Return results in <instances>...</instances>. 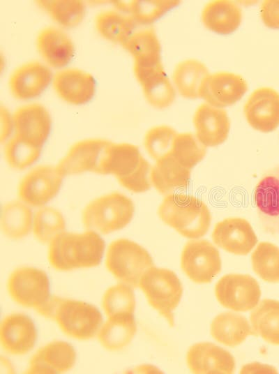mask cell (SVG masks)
<instances>
[{
  "label": "cell",
  "mask_w": 279,
  "mask_h": 374,
  "mask_svg": "<svg viewBox=\"0 0 279 374\" xmlns=\"http://www.w3.org/2000/svg\"><path fill=\"white\" fill-rule=\"evenodd\" d=\"M105 246L104 240L94 231L63 232L50 243L48 260L59 271L94 267L101 262Z\"/></svg>",
  "instance_id": "1"
},
{
  "label": "cell",
  "mask_w": 279,
  "mask_h": 374,
  "mask_svg": "<svg viewBox=\"0 0 279 374\" xmlns=\"http://www.w3.org/2000/svg\"><path fill=\"white\" fill-rule=\"evenodd\" d=\"M151 168L137 146L110 142L104 150L99 174H113L123 188L139 193L151 188Z\"/></svg>",
  "instance_id": "2"
},
{
  "label": "cell",
  "mask_w": 279,
  "mask_h": 374,
  "mask_svg": "<svg viewBox=\"0 0 279 374\" xmlns=\"http://www.w3.org/2000/svg\"><path fill=\"white\" fill-rule=\"evenodd\" d=\"M36 311L55 320L66 335L77 340L93 338L103 324L100 311L82 301L50 296Z\"/></svg>",
  "instance_id": "3"
},
{
  "label": "cell",
  "mask_w": 279,
  "mask_h": 374,
  "mask_svg": "<svg viewBox=\"0 0 279 374\" xmlns=\"http://www.w3.org/2000/svg\"><path fill=\"white\" fill-rule=\"evenodd\" d=\"M158 214L163 222L191 239L204 236L211 221L206 204L196 197L185 194L166 195L158 207Z\"/></svg>",
  "instance_id": "4"
},
{
  "label": "cell",
  "mask_w": 279,
  "mask_h": 374,
  "mask_svg": "<svg viewBox=\"0 0 279 374\" xmlns=\"http://www.w3.org/2000/svg\"><path fill=\"white\" fill-rule=\"evenodd\" d=\"M134 211V203L128 197L114 192L91 201L82 211V223L89 230L107 234L130 223Z\"/></svg>",
  "instance_id": "5"
},
{
  "label": "cell",
  "mask_w": 279,
  "mask_h": 374,
  "mask_svg": "<svg viewBox=\"0 0 279 374\" xmlns=\"http://www.w3.org/2000/svg\"><path fill=\"white\" fill-rule=\"evenodd\" d=\"M105 265L121 283L136 288L145 272L153 266V262L144 247L130 239L121 238L110 244Z\"/></svg>",
  "instance_id": "6"
},
{
  "label": "cell",
  "mask_w": 279,
  "mask_h": 374,
  "mask_svg": "<svg viewBox=\"0 0 279 374\" xmlns=\"http://www.w3.org/2000/svg\"><path fill=\"white\" fill-rule=\"evenodd\" d=\"M139 286L149 304L173 327L174 311L183 294V287L176 274L172 270L153 266L143 275Z\"/></svg>",
  "instance_id": "7"
},
{
  "label": "cell",
  "mask_w": 279,
  "mask_h": 374,
  "mask_svg": "<svg viewBox=\"0 0 279 374\" xmlns=\"http://www.w3.org/2000/svg\"><path fill=\"white\" fill-rule=\"evenodd\" d=\"M7 287L16 303L36 310L50 297L48 276L44 271L31 267L15 269L8 278Z\"/></svg>",
  "instance_id": "8"
},
{
  "label": "cell",
  "mask_w": 279,
  "mask_h": 374,
  "mask_svg": "<svg viewBox=\"0 0 279 374\" xmlns=\"http://www.w3.org/2000/svg\"><path fill=\"white\" fill-rule=\"evenodd\" d=\"M181 267L193 282L208 283L220 273L221 259L217 248L206 240H191L184 246Z\"/></svg>",
  "instance_id": "9"
},
{
  "label": "cell",
  "mask_w": 279,
  "mask_h": 374,
  "mask_svg": "<svg viewBox=\"0 0 279 374\" xmlns=\"http://www.w3.org/2000/svg\"><path fill=\"white\" fill-rule=\"evenodd\" d=\"M64 177L57 166L38 165L20 181L19 197L29 206L42 207L58 194Z\"/></svg>",
  "instance_id": "10"
},
{
  "label": "cell",
  "mask_w": 279,
  "mask_h": 374,
  "mask_svg": "<svg viewBox=\"0 0 279 374\" xmlns=\"http://www.w3.org/2000/svg\"><path fill=\"white\" fill-rule=\"evenodd\" d=\"M215 295L225 308L246 312L258 304L261 290L257 281L250 275L231 274L217 282Z\"/></svg>",
  "instance_id": "11"
},
{
  "label": "cell",
  "mask_w": 279,
  "mask_h": 374,
  "mask_svg": "<svg viewBox=\"0 0 279 374\" xmlns=\"http://www.w3.org/2000/svg\"><path fill=\"white\" fill-rule=\"evenodd\" d=\"M13 117L15 135L42 148L52 129V118L45 107L36 103L27 104L19 107Z\"/></svg>",
  "instance_id": "12"
},
{
  "label": "cell",
  "mask_w": 279,
  "mask_h": 374,
  "mask_svg": "<svg viewBox=\"0 0 279 374\" xmlns=\"http://www.w3.org/2000/svg\"><path fill=\"white\" fill-rule=\"evenodd\" d=\"M110 141L92 138L75 143L58 163L57 167L66 175L86 172L99 174L104 150Z\"/></svg>",
  "instance_id": "13"
},
{
  "label": "cell",
  "mask_w": 279,
  "mask_h": 374,
  "mask_svg": "<svg viewBox=\"0 0 279 374\" xmlns=\"http://www.w3.org/2000/svg\"><path fill=\"white\" fill-rule=\"evenodd\" d=\"M243 111L254 129L272 132L279 126V94L269 87L259 88L250 96Z\"/></svg>",
  "instance_id": "14"
},
{
  "label": "cell",
  "mask_w": 279,
  "mask_h": 374,
  "mask_svg": "<svg viewBox=\"0 0 279 374\" xmlns=\"http://www.w3.org/2000/svg\"><path fill=\"white\" fill-rule=\"evenodd\" d=\"M211 236L217 246L238 255L248 254L257 242L251 225L241 218H228L218 222Z\"/></svg>",
  "instance_id": "15"
},
{
  "label": "cell",
  "mask_w": 279,
  "mask_h": 374,
  "mask_svg": "<svg viewBox=\"0 0 279 374\" xmlns=\"http://www.w3.org/2000/svg\"><path fill=\"white\" fill-rule=\"evenodd\" d=\"M248 90L246 80L239 75L220 72L209 75L200 91V98L209 105L223 108L239 101Z\"/></svg>",
  "instance_id": "16"
},
{
  "label": "cell",
  "mask_w": 279,
  "mask_h": 374,
  "mask_svg": "<svg viewBox=\"0 0 279 374\" xmlns=\"http://www.w3.org/2000/svg\"><path fill=\"white\" fill-rule=\"evenodd\" d=\"M37 329L33 320L22 313L6 316L1 323L0 339L4 350L13 355H23L34 347Z\"/></svg>",
  "instance_id": "17"
},
{
  "label": "cell",
  "mask_w": 279,
  "mask_h": 374,
  "mask_svg": "<svg viewBox=\"0 0 279 374\" xmlns=\"http://www.w3.org/2000/svg\"><path fill=\"white\" fill-rule=\"evenodd\" d=\"M56 94L65 102L81 105L90 102L96 91V81L89 73L76 68L56 72L52 80Z\"/></svg>",
  "instance_id": "18"
},
{
  "label": "cell",
  "mask_w": 279,
  "mask_h": 374,
  "mask_svg": "<svg viewBox=\"0 0 279 374\" xmlns=\"http://www.w3.org/2000/svg\"><path fill=\"white\" fill-rule=\"evenodd\" d=\"M50 68L38 61L20 66L12 73L9 87L13 96L29 100L40 96L53 80Z\"/></svg>",
  "instance_id": "19"
},
{
  "label": "cell",
  "mask_w": 279,
  "mask_h": 374,
  "mask_svg": "<svg viewBox=\"0 0 279 374\" xmlns=\"http://www.w3.org/2000/svg\"><path fill=\"white\" fill-rule=\"evenodd\" d=\"M186 362L194 373H232L235 368L233 356L226 350L211 343L192 345L186 354Z\"/></svg>",
  "instance_id": "20"
},
{
  "label": "cell",
  "mask_w": 279,
  "mask_h": 374,
  "mask_svg": "<svg viewBox=\"0 0 279 374\" xmlns=\"http://www.w3.org/2000/svg\"><path fill=\"white\" fill-rule=\"evenodd\" d=\"M198 140L206 147H215L227 138L230 121L226 111L209 103L202 104L193 117Z\"/></svg>",
  "instance_id": "21"
},
{
  "label": "cell",
  "mask_w": 279,
  "mask_h": 374,
  "mask_svg": "<svg viewBox=\"0 0 279 374\" xmlns=\"http://www.w3.org/2000/svg\"><path fill=\"white\" fill-rule=\"evenodd\" d=\"M76 352L67 342L56 341L40 347L31 357L27 373H61L75 365Z\"/></svg>",
  "instance_id": "22"
},
{
  "label": "cell",
  "mask_w": 279,
  "mask_h": 374,
  "mask_svg": "<svg viewBox=\"0 0 279 374\" xmlns=\"http://www.w3.org/2000/svg\"><path fill=\"white\" fill-rule=\"evenodd\" d=\"M36 47L45 63L54 68L67 66L75 54L72 39L65 31L54 27H48L40 31Z\"/></svg>",
  "instance_id": "23"
},
{
  "label": "cell",
  "mask_w": 279,
  "mask_h": 374,
  "mask_svg": "<svg viewBox=\"0 0 279 374\" xmlns=\"http://www.w3.org/2000/svg\"><path fill=\"white\" fill-rule=\"evenodd\" d=\"M255 201L265 230L279 233V170L260 180L255 189Z\"/></svg>",
  "instance_id": "24"
},
{
  "label": "cell",
  "mask_w": 279,
  "mask_h": 374,
  "mask_svg": "<svg viewBox=\"0 0 279 374\" xmlns=\"http://www.w3.org/2000/svg\"><path fill=\"white\" fill-rule=\"evenodd\" d=\"M190 179V170L181 165L170 154L156 160L151 168V184L162 195H168L186 188Z\"/></svg>",
  "instance_id": "25"
},
{
  "label": "cell",
  "mask_w": 279,
  "mask_h": 374,
  "mask_svg": "<svg viewBox=\"0 0 279 374\" xmlns=\"http://www.w3.org/2000/svg\"><path fill=\"white\" fill-rule=\"evenodd\" d=\"M242 19L241 8L231 1L217 0L206 5L202 14V21L209 30L220 35L235 31Z\"/></svg>",
  "instance_id": "26"
},
{
  "label": "cell",
  "mask_w": 279,
  "mask_h": 374,
  "mask_svg": "<svg viewBox=\"0 0 279 374\" xmlns=\"http://www.w3.org/2000/svg\"><path fill=\"white\" fill-rule=\"evenodd\" d=\"M210 330L216 341L228 347L237 346L248 336L255 335L245 317L229 312L218 315L213 320Z\"/></svg>",
  "instance_id": "27"
},
{
  "label": "cell",
  "mask_w": 279,
  "mask_h": 374,
  "mask_svg": "<svg viewBox=\"0 0 279 374\" xmlns=\"http://www.w3.org/2000/svg\"><path fill=\"white\" fill-rule=\"evenodd\" d=\"M122 46L134 57V66H152L162 64L161 46L153 28L134 32Z\"/></svg>",
  "instance_id": "28"
},
{
  "label": "cell",
  "mask_w": 279,
  "mask_h": 374,
  "mask_svg": "<svg viewBox=\"0 0 279 374\" xmlns=\"http://www.w3.org/2000/svg\"><path fill=\"white\" fill-rule=\"evenodd\" d=\"M137 331L133 314L110 317L101 327L98 338L100 344L110 351L126 347L134 338Z\"/></svg>",
  "instance_id": "29"
},
{
  "label": "cell",
  "mask_w": 279,
  "mask_h": 374,
  "mask_svg": "<svg viewBox=\"0 0 279 374\" xmlns=\"http://www.w3.org/2000/svg\"><path fill=\"white\" fill-rule=\"evenodd\" d=\"M255 335L272 345H279V301L265 299L254 308L250 315Z\"/></svg>",
  "instance_id": "30"
},
{
  "label": "cell",
  "mask_w": 279,
  "mask_h": 374,
  "mask_svg": "<svg viewBox=\"0 0 279 374\" xmlns=\"http://www.w3.org/2000/svg\"><path fill=\"white\" fill-rule=\"evenodd\" d=\"M209 75L208 68L202 62L188 59L179 63L173 73V81L181 96L189 99L200 98V91Z\"/></svg>",
  "instance_id": "31"
},
{
  "label": "cell",
  "mask_w": 279,
  "mask_h": 374,
  "mask_svg": "<svg viewBox=\"0 0 279 374\" xmlns=\"http://www.w3.org/2000/svg\"><path fill=\"white\" fill-rule=\"evenodd\" d=\"M116 8L126 13L137 24L149 25L180 3L177 0L112 1Z\"/></svg>",
  "instance_id": "32"
},
{
  "label": "cell",
  "mask_w": 279,
  "mask_h": 374,
  "mask_svg": "<svg viewBox=\"0 0 279 374\" xmlns=\"http://www.w3.org/2000/svg\"><path fill=\"white\" fill-rule=\"evenodd\" d=\"M33 225V214L22 201L6 203L1 211V227L3 234L11 239H20L29 234Z\"/></svg>",
  "instance_id": "33"
},
{
  "label": "cell",
  "mask_w": 279,
  "mask_h": 374,
  "mask_svg": "<svg viewBox=\"0 0 279 374\" xmlns=\"http://www.w3.org/2000/svg\"><path fill=\"white\" fill-rule=\"evenodd\" d=\"M136 25L130 15L112 10L99 13L95 20L96 29L103 38L121 45L134 33Z\"/></svg>",
  "instance_id": "34"
},
{
  "label": "cell",
  "mask_w": 279,
  "mask_h": 374,
  "mask_svg": "<svg viewBox=\"0 0 279 374\" xmlns=\"http://www.w3.org/2000/svg\"><path fill=\"white\" fill-rule=\"evenodd\" d=\"M36 3L56 23L67 29L79 25L86 13L85 4L80 0H39Z\"/></svg>",
  "instance_id": "35"
},
{
  "label": "cell",
  "mask_w": 279,
  "mask_h": 374,
  "mask_svg": "<svg viewBox=\"0 0 279 374\" xmlns=\"http://www.w3.org/2000/svg\"><path fill=\"white\" fill-rule=\"evenodd\" d=\"M139 83L146 101L154 108L163 110L173 103L175 90L164 70L146 75Z\"/></svg>",
  "instance_id": "36"
},
{
  "label": "cell",
  "mask_w": 279,
  "mask_h": 374,
  "mask_svg": "<svg viewBox=\"0 0 279 374\" xmlns=\"http://www.w3.org/2000/svg\"><path fill=\"white\" fill-rule=\"evenodd\" d=\"M252 267L266 282H279V248L270 242H261L251 255Z\"/></svg>",
  "instance_id": "37"
},
{
  "label": "cell",
  "mask_w": 279,
  "mask_h": 374,
  "mask_svg": "<svg viewBox=\"0 0 279 374\" xmlns=\"http://www.w3.org/2000/svg\"><path fill=\"white\" fill-rule=\"evenodd\" d=\"M65 227L62 214L53 207L40 208L35 214L33 232L36 239L43 244H50L56 235L64 232Z\"/></svg>",
  "instance_id": "38"
},
{
  "label": "cell",
  "mask_w": 279,
  "mask_h": 374,
  "mask_svg": "<svg viewBox=\"0 0 279 374\" xmlns=\"http://www.w3.org/2000/svg\"><path fill=\"white\" fill-rule=\"evenodd\" d=\"M206 147L190 133L177 134L170 154L183 167L190 170L205 156Z\"/></svg>",
  "instance_id": "39"
},
{
  "label": "cell",
  "mask_w": 279,
  "mask_h": 374,
  "mask_svg": "<svg viewBox=\"0 0 279 374\" xmlns=\"http://www.w3.org/2000/svg\"><path fill=\"white\" fill-rule=\"evenodd\" d=\"M103 308L110 317L133 314L135 297L132 287L120 283L108 288L103 297Z\"/></svg>",
  "instance_id": "40"
},
{
  "label": "cell",
  "mask_w": 279,
  "mask_h": 374,
  "mask_svg": "<svg viewBox=\"0 0 279 374\" xmlns=\"http://www.w3.org/2000/svg\"><path fill=\"white\" fill-rule=\"evenodd\" d=\"M42 148L25 142L14 135L6 142L4 157L8 165L15 170H24L39 158Z\"/></svg>",
  "instance_id": "41"
},
{
  "label": "cell",
  "mask_w": 279,
  "mask_h": 374,
  "mask_svg": "<svg viewBox=\"0 0 279 374\" xmlns=\"http://www.w3.org/2000/svg\"><path fill=\"white\" fill-rule=\"evenodd\" d=\"M177 134L168 126L153 127L145 135L144 146L149 155L158 160L171 153Z\"/></svg>",
  "instance_id": "42"
},
{
  "label": "cell",
  "mask_w": 279,
  "mask_h": 374,
  "mask_svg": "<svg viewBox=\"0 0 279 374\" xmlns=\"http://www.w3.org/2000/svg\"><path fill=\"white\" fill-rule=\"evenodd\" d=\"M261 17L269 28L279 29V0H266L261 6Z\"/></svg>",
  "instance_id": "43"
},
{
  "label": "cell",
  "mask_w": 279,
  "mask_h": 374,
  "mask_svg": "<svg viewBox=\"0 0 279 374\" xmlns=\"http://www.w3.org/2000/svg\"><path fill=\"white\" fill-rule=\"evenodd\" d=\"M0 140L1 143L3 144L8 141L14 128L13 117L8 110L3 105H1L0 107Z\"/></svg>",
  "instance_id": "44"
}]
</instances>
